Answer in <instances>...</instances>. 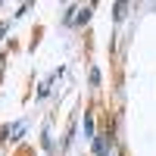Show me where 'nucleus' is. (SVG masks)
Segmentation results:
<instances>
[{"label":"nucleus","mask_w":156,"mask_h":156,"mask_svg":"<svg viewBox=\"0 0 156 156\" xmlns=\"http://www.w3.org/2000/svg\"><path fill=\"white\" fill-rule=\"evenodd\" d=\"M106 147H109V131H100L94 137V153L97 156H106Z\"/></svg>","instance_id":"nucleus-1"},{"label":"nucleus","mask_w":156,"mask_h":156,"mask_svg":"<svg viewBox=\"0 0 156 156\" xmlns=\"http://www.w3.org/2000/svg\"><path fill=\"white\" fill-rule=\"evenodd\" d=\"M87 19H90V6H87V9H78V16H75V25H84Z\"/></svg>","instance_id":"nucleus-2"},{"label":"nucleus","mask_w":156,"mask_h":156,"mask_svg":"<svg viewBox=\"0 0 156 156\" xmlns=\"http://www.w3.org/2000/svg\"><path fill=\"white\" fill-rule=\"evenodd\" d=\"M125 9H128L125 3H115V19H125Z\"/></svg>","instance_id":"nucleus-3"},{"label":"nucleus","mask_w":156,"mask_h":156,"mask_svg":"<svg viewBox=\"0 0 156 156\" xmlns=\"http://www.w3.org/2000/svg\"><path fill=\"white\" fill-rule=\"evenodd\" d=\"M3 34H6V25H3V22H0V37H3Z\"/></svg>","instance_id":"nucleus-4"},{"label":"nucleus","mask_w":156,"mask_h":156,"mask_svg":"<svg viewBox=\"0 0 156 156\" xmlns=\"http://www.w3.org/2000/svg\"><path fill=\"white\" fill-rule=\"evenodd\" d=\"M0 72H3V56H0Z\"/></svg>","instance_id":"nucleus-5"}]
</instances>
